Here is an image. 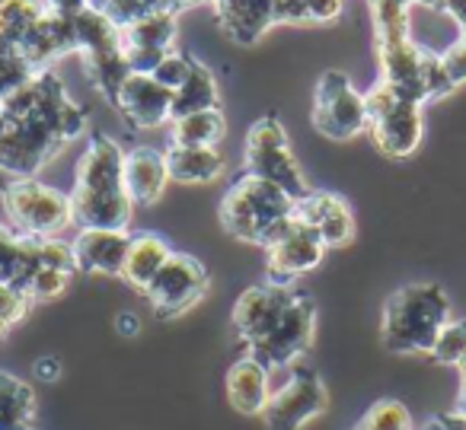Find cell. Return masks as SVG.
<instances>
[{
  "label": "cell",
  "instance_id": "6",
  "mask_svg": "<svg viewBox=\"0 0 466 430\" xmlns=\"http://www.w3.org/2000/svg\"><path fill=\"white\" fill-rule=\"evenodd\" d=\"M74 52H80L84 58V71L93 80L99 93L106 96V103H116L118 86L128 77V61L122 52V33L116 23H109L103 14L84 7L74 16Z\"/></svg>",
  "mask_w": 466,
  "mask_h": 430
},
{
  "label": "cell",
  "instance_id": "39",
  "mask_svg": "<svg viewBox=\"0 0 466 430\" xmlns=\"http://www.w3.org/2000/svg\"><path fill=\"white\" fill-rule=\"evenodd\" d=\"M61 373V364L55 357H42L39 364H35V376L42 379V383H55Z\"/></svg>",
  "mask_w": 466,
  "mask_h": 430
},
{
  "label": "cell",
  "instance_id": "3",
  "mask_svg": "<svg viewBox=\"0 0 466 430\" xmlns=\"http://www.w3.org/2000/svg\"><path fill=\"white\" fill-rule=\"evenodd\" d=\"M451 319V296L441 284H402L383 306V345L393 354L431 357L434 341Z\"/></svg>",
  "mask_w": 466,
  "mask_h": 430
},
{
  "label": "cell",
  "instance_id": "17",
  "mask_svg": "<svg viewBox=\"0 0 466 430\" xmlns=\"http://www.w3.org/2000/svg\"><path fill=\"white\" fill-rule=\"evenodd\" d=\"M116 112L137 131L160 128L169 122V109H173V93L167 86L157 84L150 74H128L125 84L116 93Z\"/></svg>",
  "mask_w": 466,
  "mask_h": 430
},
{
  "label": "cell",
  "instance_id": "8",
  "mask_svg": "<svg viewBox=\"0 0 466 430\" xmlns=\"http://www.w3.org/2000/svg\"><path fill=\"white\" fill-rule=\"evenodd\" d=\"M247 173L259 175V179L279 185L285 195H291L294 201H300L310 185L304 179L298 156L288 141L285 125L275 115H262L259 122L249 125L247 131Z\"/></svg>",
  "mask_w": 466,
  "mask_h": 430
},
{
  "label": "cell",
  "instance_id": "21",
  "mask_svg": "<svg viewBox=\"0 0 466 430\" xmlns=\"http://www.w3.org/2000/svg\"><path fill=\"white\" fill-rule=\"evenodd\" d=\"M125 192L135 205H157L169 182L167 156L154 147H135L125 154Z\"/></svg>",
  "mask_w": 466,
  "mask_h": 430
},
{
  "label": "cell",
  "instance_id": "5",
  "mask_svg": "<svg viewBox=\"0 0 466 430\" xmlns=\"http://www.w3.org/2000/svg\"><path fill=\"white\" fill-rule=\"evenodd\" d=\"M0 205L7 214V226L16 236L55 239L65 226L74 224L71 195L39 179H10L0 188Z\"/></svg>",
  "mask_w": 466,
  "mask_h": 430
},
{
  "label": "cell",
  "instance_id": "19",
  "mask_svg": "<svg viewBox=\"0 0 466 430\" xmlns=\"http://www.w3.org/2000/svg\"><path fill=\"white\" fill-rule=\"evenodd\" d=\"M281 0H211L214 20L237 45H256L279 23Z\"/></svg>",
  "mask_w": 466,
  "mask_h": 430
},
{
  "label": "cell",
  "instance_id": "2",
  "mask_svg": "<svg viewBox=\"0 0 466 430\" xmlns=\"http://www.w3.org/2000/svg\"><path fill=\"white\" fill-rule=\"evenodd\" d=\"M125 150L112 137L90 135L74 169L71 217L80 230H128L135 201L125 192Z\"/></svg>",
  "mask_w": 466,
  "mask_h": 430
},
{
  "label": "cell",
  "instance_id": "22",
  "mask_svg": "<svg viewBox=\"0 0 466 430\" xmlns=\"http://www.w3.org/2000/svg\"><path fill=\"white\" fill-rule=\"evenodd\" d=\"M272 398V370L256 364L253 357H240L227 370V402L240 415H262Z\"/></svg>",
  "mask_w": 466,
  "mask_h": 430
},
{
  "label": "cell",
  "instance_id": "16",
  "mask_svg": "<svg viewBox=\"0 0 466 430\" xmlns=\"http://www.w3.org/2000/svg\"><path fill=\"white\" fill-rule=\"evenodd\" d=\"M294 284H253L240 294V300L233 303V332L240 338L243 347H253L256 341H262L275 325H279L281 313L288 309L294 296Z\"/></svg>",
  "mask_w": 466,
  "mask_h": 430
},
{
  "label": "cell",
  "instance_id": "1",
  "mask_svg": "<svg viewBox=\"0 0 466 430\" xmlns=\"http://www.w3.org/2000/svg\"><path fill=\"white\" fill-rule=\"evenodd\" d=\"M86 131V112L67 96L55 71H42L14 90L0 109V173L35 179L46 163Z\"/></svg>",
  "mask_w": 466,
  "mask_h": 430
},
{
  "label": "cell",
  "instance_id": "26",
  "mask_svg": "<svg viewBox=\"0 0 466 430\" xmlns=\"http://www.w3.org/2000/svg\"><path fill=\"white\" fill-rule=\"evenodd\" d=\"M35 392L26 379L0 370V430H33Z\"/></svg>",
  "mask_w": 466,
  "mask_h": 430
},
{
  "label": "cell",
  "instance_id": "7",
  "mask_svg": "<svg viewBox=\"0 0 466 430\" xmlns=\"http://www.w3.org/2000/svg\"><path fill=\"white\" fill-rule=\"evenodd\" d=\"M364 109H368V131L380 154L393 160L415 154V147L421 144V131H425L419 103H409L390 84L377 80L364 93Z\"/></svg>",
  "mask_w": 466,
  "mask_h": 430
},
{
  "label": "cell",
  "instance_id": "41",
  "mask_svg": "<svg viewBox=\"0 0 466 430\" xmlns=\"http://www.w3.org/2000/svg\"><path fill=\"white\" fill-rule=\"evenodd\" d=\"M116 328H118V332H122V335H128V338H131V335L141 332V319H137L135 313H118Z\"/></svg>",
  "mask_w": 466,
  "mask_h": 430
},
{
  "label": "cell",
  "instance_id": "38",
  "mask_svg": "<svg viewBox=\"0 0 466 430\" xmlns=\"http://www.w3.org/2000/svg\"><path fill=\"white\" fill-rule=\"evenodd\" d=\"M46 7L61 16H77L86 7V0H46Z\"/></svg>",
  "mask_w": 466,
  "mask_h": 430
},
{
  "label": "cell",
  "instance_id": "33",
  "mask_svg": "<svg viewBox=\"0 0 466 430\" xmlns=\"http://www.w3.org/2000/svg\"><path fill=\"white\" fill-rule=\"evenodd\" d=\"M74 275H65V271H55V268H39V275L33 277V284H29L26 296L33 303L39 300H55V296H61L67 290V284H71Z\"/></svg>",
  "mask_w": 466,
  "mask_h": 430
},
{
  "label": "cell",
  "instance_id": "10",
  "mask_svg": "<svg viewBox=\"0 0 466 430\" xmlns=\"http://www.w3.org/2000/svg\"><path fill=\"white\" fill-rule=\"evenodd\" d=\"M313 332H317V303L304 290H294L291 303L281 313L279 325L266 335L262 341H256L253 347H247V357H253L256 364H262L266 370H288L291 364H298L313 345Z\"/></svg>",
  "mask_w": 466,
  "mask_h": 430
},
{
  "label": "cell",
  "instance_id": "18",
  "mask_svg": "<svg viewBox=\"0 0 466 430\" xmlns=\"http://www.w3.org/2000/svg\"><path fill=\"white\" fill-rule=\"evenodd\" d=\"M294 217L304 220L317 236L323 239L326 249H339L355 239V214L345 205V198L332 192H307L300 201H294Z\"/></svg>",
  "mask_w": 466,
  "mask_h": 430
},
{
  "label": "cell",
  "instance_id": "29",
  "mask_svg": "<svg viewBox=\"0 0 466 430\" xmlns=\"http://www.w3.org/2000/svg\"><path fill=\"white\" fill-rule=\"evenodd\" d=\"M342 14V0H281V26H304V23H332Z\"/></svg>",
  "mask_w": 466,
  "mask_h": 430
},
{
  "label": "cell",
  "instance_id": "37",
  "mask_svg": "<svg viewBox=\"0 0 466 430\" xmlns=\"http://www.w3.org/2000/svg\"><path fill=\"white\" fill-rule=\"evenodd\" d=\"M425 430H466V417L460 411H447L425 424Z\"/></svg>",
  "mask_w": 466,
  "mask_h": 430
},
{
  "label": "cell",
  "instance_id": "24",
  "mask_svg": "<svg viewBox=\"0 0 466 430\" xmlns=\"http://www.w3.org/2000/svg\"><path fill=\"white\" fill-rule=\"evenodd\" d=\"M169 255H173V249H169V243L163 236H157V233H137V236H131L122 281L144 294L147 284L157 277V271L169 262Z\"/></svg>",
  "mask_w": 466,
  "mask_h": 430
},
{
  "label": "cell",
  "instance_id": "27",
  "mask_svg": "<svg viewBox=\"0 0 466 430\" xmlns=\"http://www.w3.org/2000/svg\"><path fill=\"white\" fill-rule=\"evenodd\" d=\"M195 4H211V0H86V7L103 14L106 20L116 23L118 29L141 20V16H147V14H160V10L182 14V10L195 7Z\"/></svg>",
  "mask_w": 466,
  "mask_h": 430
},
{
  "label": "cell",
  "instance_id": "13",
  "mask_svg": "<svg viewBox=\"0 0 466 430\" xmlns=\"http://www.w3.org/2000/svg\"><path fill=\"white\" fill-rule=\"evenodd\" d=\"M208 294V271L195 255L173 252L169 262L157 271V277L147 284L144 296L157 309L160 319H176L186 309H192Z\"/></svg>",
  "mask_w": 466,
  "mask_h": 430
},
{
  "label": "cell",
  "instance_id": "11",
  "mask_svg": "<svg viewBox=\"0 0 466 430\" xmlns=\"http://www.w3.org/2000/svg\"><path fill=\"white\" fill-rule=\"evenodd\" d=\"M310 122L329 141H351L361 131H368V109H364V93L355 90L349 74L326 71L313 90Z\"/></svg>",
  "mask_w": 466,
  "mask_h": 430
},
{
  "label": "cell",
  "instance_id": "31",
  "mask_svg": "<svg viewBox=\"0 0 466 430\" xmlns=\"http://www.w3.org/2000/svg\"><path fill=\"white\" fill-rule=\"evenodd\" d=\"M463 357H466V319H451L441 328L438 341H434L431 360L447 366H460Z\"/></svg>",
  "mask_w": 466,
  "mask_h": 430
},
{
  "label": "cell",
  "instance_id": "28",
  "mask_svg": "<svg viewBox=\"0 0 466 430\" xmlns=\"http://www.w3.org/2000/svg\"><path fill=\"white\" fill-rule=\"evenodd\" d=\"M224 131H227L224 112L205 109V112H192L186 118H176L169 137H173L176 147H218Z\"/></svg>",
  "mask_w": 466,
  "mask_h": 430
},
{
  "label": "cell",
  "instance_id": "36",
  "mask_svg": "<svg viewBox=\"0 0 466 430\" xmlns=\"http://www.w3.org/2000/svg\"><path fill=\"white\" fill-rule=\"evenodd\" d=\"M441 65H444L453 90H457L460 84H466V29H460V39L441 55Z\"/></svg>",
  "mask_w": 466,
  "mask_h": 430
},
{
  "label": "cell",
  "instance_id": "40",
  "mask_svg": "<svg viewBox=\"0 0 466 430\" xmlns=\"http://www.w3.org/2000/svg\"><path fill=\"white\" fill-rule=\"evenodd\" d=\"M444 14L451 16L460 29H466V0H444Z\"/></svg>",
  "mask_w": 466,
  "mask_h": 430
},
{
  "label": "cell",
  "instance_id": "14",
  "mask_svg": "<svg viewBox=\"0 0 466 430\" xmlns=\"http://www.w3.org/2000/svg\"><path fill=\"white\" fill-rule=\"evenodd\" d=\"M323 255L326 245L317 236V230H310L304 220L291 217L285 224V230L272 239V245H266V281L291 287L298 277L317 268L323 262Z\"/></svg>",
  "mask_w": 466,
  "mask_h": 430
},
{
  "label": "cell",
  "instance_id": "23",
  "mask_svg": "<svg viewBox=\"0 0 466 430\" xmlns=\"http://www.w3.org/2000/svg\"><path fill=\"white\" fill-rule=\"evenodd\" d=\"M163 156H167L169 182H182V185L214 182L227 166L218 147H176V144H169V150H163Z\"/></svg>",
  "mask_w": 466,
  "mask_h": 430
},
{
  "label": "cell",
  "instance_id": "15",
  "mask_svg": "<svg viewBox=\"0 0 466 430\" xmlns=\"http://www.w3.org/2000/svg\"><path fill=\"white\" fill-rule=\"evenodd\" d=\"M176 26H179V14H147L141 20L122 26V52L128 61L131 74H154V67L167 58L169 52H176Z\"/></svg>",
  "mask_w": 466,
  "mask_h": 430
},
{
  "label": "cell",
  "instance_id": "35",
  "mask_svg": "<svg viewBox=\"0 0 466 430\" xmlns=\"http://www.w3.org/2000/svg\"><path fill=\"white\" fill-rule=\"evenodd\" d=\"M29 306H33V300L23 290L0 281V319L7 322V325H16L20 319H26Z\"/></svg>",
  "mask_w": 466,
  "mask_h": 430
},
{
  "label": "cell",
  "instance_id": "20",
  "mask_svg": "<svg viewBox=\"0 0 466 430\" xmlns=\"http://www.w3.org/2000/svg\"><path fill=\"white\" fill-rule=\"evenodd\" d=\"M128 245H131L128 230H80L77 239L71 243L74 265H77L80 275L122 277Z\"/></svg>",
  "mask_w": 466,
  "mask_h": 430
},
{
  "label": "cell",
  "instance_id": "30",
  "mask_svg": "<svg viewBox=\"0 0 466 430\" xmlns=\"http://www.w3.org/2000/svg\"><path fill=\"white\" fill-rule=\"evenodd\" d=\"M355 430H415V421L400 398H380L370 405Z\"/></svg>",
  "mask_w": 466,
  "mask_h": 430
},
{
  "label": "cell",
  "instance_id": "44",
  "mask_svg": "<svg viewBox=\"0 0 466 430\" xmlns=\"http://www.w3.org/2000/svg\"><path fill=\"white\" fill-rule=\"evenodd\" d=\"M457 411H460V415L466 417V392H460V408H457Z\"/></svg>",
  "mask_w": 466,
  "mask_h": 430
},
{
  "label": "cell",
  "instance_id": "32",
  "mask_svg": "<svg viewBox=\"0 0 466 430\" xmlns=\"http://www.w3.org/2000/svg\"><path fill=\"white\" fill-rule=\"evenodd\" d=\"M192 61H195L192 52H169L167 58L154 67V74H150V77H154L160 86H167L169 93H176L182 84H186L188 71H192Z\"/></svg>",
  "mask_w": 466,
  "mask_h": 430
},
{
  "label": "cell",
  "instance_id": "47",
  "mask_svg": "<svg viewBox=\"0 0 466 430\" xmlns=\"http://www.w3.org/2000/svg\"><path fill=\"white\" fill-rule=\"evenodd\" d=\"M0 109H4V99H0Z\"/></svg>",
  "mask_w": 466,
  "mask_h": 430
},
{
  "label": "cell",
  "instance_id": "43",
  "mask_svg": "<svg viewBox=\"0 0 466 430\" xmlns=\"http://www.w3.org/2000/svg\"><path fill=\"white\" fill-rule=\"evenodd\" d=\"M457 370H460V379H463V392H466V357L460 360V366H457Z\"/></svg>",
  "mask_w": 466,
  "mask_h": 430
},
{
  "label": "cell",
  "instance_id": "34",
  "mask_svg": "<svg viewBox=\"0 0 466 430\" xmlns=\"http://www.w3.org/2000/svg\"><path fill=\"white\" fill-rule=\"evenodd\" d=\"M35 245H39L42 268H55V271H65V275H77L71 243H61V239H35Z\"/></svg>",
  "mask_w": 466,
  "mask_h": 430
},
{
  "label": "cell",
  "instance_id": "46",
  "mask_svg": "<svg viewBox=\"0 0 466 430\" xmlns=\"http://www.w3.org/2000/svg\"><path fill=\"white\" fill-rule=\"evenodd\" d=\"M400 4H409V7H412V4H415V0H400Z\"/></svg>",
  "mask_w": 466,
  "mask_h": 430
},
{
  "label": "cell",
  "instance_id": "12",
  "mask_svg": "<svg viewBox=\"0 0 466 430\" xmlns=\"http://www.w3.org/2000/svg\"><path fill=\"white\" fill-rule=\"evenodd\" d=\"M329 405L326 385L319 379V373L313 366H307L304 360L288 366L285 385L272 389L262 421L268 430H304L313 417H319Z\"/></svg>",
  "mask_w": 466,
  "mask_h": 430
},
{
  "label": "cell",
  "instance_id": "42",
  "mask_svg": "<svg viewBox=\"0 0 466 430\" xmlns=\"http://www.w3.org/2000/svg\"><path fill=\"white\" fill-rule=\"evenodd\" d=\"M415 4H421V7H428V10H441V14H444V0H415Z\"/></svg>",
  "mask_w": 466,
  "mask_h": 430
},
{
  "label": "cell",
  "instance_id": "4",
  "mask_svg": "<svg viewBox=\"0 0 466 430\" xmlns=\"http://www.w3.org/2000/svg\"><path fill=\"white\" fill-rule=\"evenodd\" d=\"M220 226L249 245H272V239L294 217V198L259 175H240L220 198Z\"/></svg>",
  "mask_w": 466,
  "mask_h": 430
},
{
  "label": "cell",
  "instance_id": "25",
  "mask_svg": "<svg viewBox=\"0 0 466 430\" xmlns=\"http://www.w3.org/2000/svg\"><path fill=\"white\" fill-rule=\"evenodd\" d=\"M205 109H220V90L218 80H214L211 67L205 61L195 58L192 71H188L186 84L173 93V109H169V122L176 118H186L192 112H205Z\"/></svg>",
  "mask_w": 466,
  "mask_h": 430
},
{
  "label": "cell",
  "instance_id": "45",
  "mask_svg": "<svg viewBox=\"0 0 466 430\" xmlns=\"http://www.w3.org/2000/svg\"><path fill=\"white\" fill-rule=\"evenodd\" d=\"M7 332H10V325H7V322H4V319H0V341L7 338Z\"/></svg>",
  "mask_w": 466,
  "mask_h": 430
},
{
  "label": "cell",
  "instance_id": "9",
  "mask_svg": "<svg viewBox=\"0 0 466 430\" xmlns=\"http://www.w3.org/2000/svg\"><path fill=\"white\" fill-rule=\"evenodd\" d=\"M42 14L46 0H0V99L39 74L29 52V35Z\"/></svg>",
  "mask_w": 466,
  "mask_h": 430
}]
</instances>
